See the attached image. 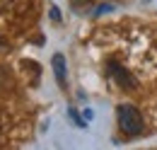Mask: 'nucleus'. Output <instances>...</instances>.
Here are the masks:
<instances>
[{
	"mask_svg": "<svg viewBox=\"0 0 157 150\" xmlns=\"http://www.w3.org/2000/svg\"><path fill=\"white\" fill-rule=\"evenodd\" d=\"M116 124L118 131L126 138H138L145 133V119H143L140 109L133 104H118L116 107Z\"/></svg>",
	"mask_w": 157,
	"mask_h": 150,
	"instance_id": "obj_1",
	"label": "nucleus"
},
{
	"mask_svg": "<svg viewBox=\"0 0 157 150\" xmlns=\"http://www.w3.org/2000/svg\"><path fill=\"white\" fill-rule=\"evenodd\" d=\"M109 73H111V77L116 80V82L121 85V87H126V90H136V87H138L136 77H133V75L128 73L126 68H121L118 63H114V61L109 63Z\"/></svg>",
	"mask_w": 157,
	"mask_h": 150,
	"instance_id": "obj_2",
	"label": "nucleus"
},
{
	"mask_svg": "<svg viewBox=\"0 0 157 150\" xmlns=\"http://www.w3.org/2000/svg\"><path fill=\"white\" fill-rule=\"evenodd\" d=\"M51 65H53V75H56L58 87L65 90V87H68V65H65V56H63V53H53Z\"/></svg>",
	"mask_w": 157,
	"mask_h": 150,
	"instance_id": "obj_3",
	"label": "nucleus"
},
{
	"mask_svg": "<svg viewBox=\"0 0 157 150\" xmlns=\"http://www.w3.org/2000/svg\"><path fill=\"white\" fill-rule=\"evenodd\" d=\"M68 114H70V119H73V121H75L78 126H85V124H87V119H80V116H78V112H75V109H68Z\"/></svg>",
	"mask_w": 157,
	"mask_h": 150,
	"instance_id": "obj_4",
	"label": "nucleus"
},
{
	"mask_svg": "<svg viewBox=\"0 0 157 150\" xmlns=\"http://www.w3.org/2000/svg\"><path fill=\"white\" fill-rule=\"evenodd\" d=\"M51 19H53V22H60V10L56 7V5L51 7Z\"/></svg>",
	"mask_w": 157,
	"mask_h": 150,
	"instance_id": "obj_5",
	"label": "nucleus"
},
{
	"mask_svg": "<svg viewBox=\"0 0 157 150\" xmlns=\"http://www.w3.org/2000/svg\"><path fill=\"white\" fill-rule=\"evenodd\" d=\"M109 10H114L111 5H101V7H97V15H101V12H109Z\"/></svg>",
	"mask_w": 157,
	"mask_h": 150,
	"instance_id": "obj_6",
	"label": "nucleus"
}]
</instances>
